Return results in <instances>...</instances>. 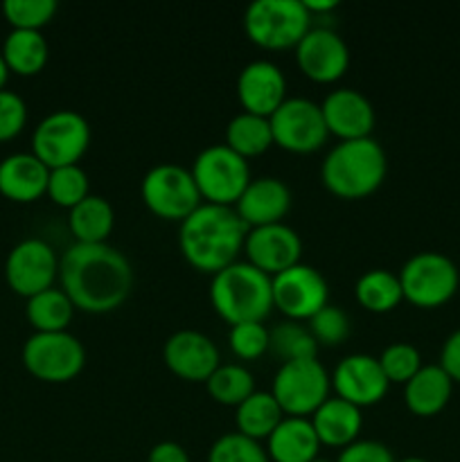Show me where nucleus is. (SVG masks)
<instances>
[{
  "instance_id": "nucleus-1",
  "label": "nucleus",
  "mask_w": 460,
  "mask_h": 462,
  "mask_svg": "<svg viewBox=\"0 0 460 462\" xmlns=\"http://www.w3.org/2000/svg\"><path fill=\"white\" fill-rule=\"evenodd\" d=\"M61 289L75 310L106 314L129 298L133 269L122 251L108 244H72L59 257Z\"/></svg>"
},
{
  "instance_id": "nucleus-2",
  "label": "nucleus",
  "mask_w": 460,
  "mask_h": 462,
  "mask_svg": "<svg viewBox=\"0 0 460 462\" xmlns=\"http://www.w3.org/2000/svg\"><path fill=\"white\" fill-rule=\"evenodd\" d=\"M246 235L248 226L239 219L235 208L201 203L180 221L179 246L194 269L215 275L237 262Z\"/></svg>"
},
{
  "instance_id": "nucleus-3",
  "label": "nucleus",
  "mask_w": 460,
  "mask_h": 462,
  "mask_svg": "<svg viewBox=\"0 0 460 462\" xmlns=\"http://www.w3.org/2000/svg\"><path fill=\"white\" fill-rule=\"evenodd\" d=\"M386 171V152L377 140H341L325 156L320 179L338 199H363L383 183Z\"/></svg>"
},
{
  "instance_id": "nucleus-4",
  "label": "nucleus",
  "mask_w": 460,
  "mask_h": 462,
  "mask_svg": "<svg viewBox=\"0 0 460 462\" xmlns=\"http://www.w3.org/2000/svg\"><path fill=\"white\" fill-rule=\"evenodd\" d=\"M210 300L225 323H262L273 310L271 275L251 262H233L212 275Z\"/></svg>"
},
{
  "instance_id": "nucleus-5",
  "label": "nucleus",
  "mask_w": 460,
  "mask_h": 462,
  "mask_svg": "<svg viewBox=\"0 0 460 462\" xmlns=\"http://www.w3.org/2000/svg\"><path fill=\"white\" fill-rule=\"evenodd\" d=\"M311 14L302 0H255L244 12L248 39L266 50L296 48L311 30Z\"/></svg>"
},
{
  "instance_id": "nucleus-6",
  "label": "nucleus",
  "mask_w": 460,
  "mask_h": 462,
  "mask_svg": "<svg viewBox=\"0 0 460 462\" xmlns=\"http://www.w3.org/2000/svg\"><path fill=\"white\" fill-rule=\"evenodd\" d=\"M404 300L422 310H436L455 296L460 284L458 266L437 251L415 253L400 271Z\"/></svg>"
},
{
  "instance_id": "nucleus-7",
  "label": "nucleus",
  "mask_w": 460,
  "mask_h": 462,
  "mask_svg": "<svg viewBox=\"0 0 460 462\" xmlns=\"http://www.w3.org/2000/svg\"><path fill=\"white\" fill-rule=\"evenodd\" d=\"M90 144V125L79 111L59 108L36 125L32 135V153L48 170L79 165Z\"/></svg>"
},
{
  "instance_id": "nucleus-8",
  "label": "nucleus",
  "mask_w": 460,
  "mask_h": 462,
  "mask_svg": "<svg viewBox=\"0 0 460 462\" xmlns=\"http://www.w3.org/2000/svg\"><path fill=\"white\" fill-rule=\"evenodd\" d=\"M189 171L201 192V199H206V203H215V206L233 208L246 185L251 183V170H248L246 158L235 153L225 143L201 149Z\"/></svg>"
},
{
  "instance_id": "nucleus-9",
  "label": "nucleus",
  "mask_w": 460,
  "mask_h": 462,
  "mask_svg": "<svg viewBox=\"0 0 460 462\" xmlns=\"http://www.w3.org/2000/svg\"><path fill=\"white\" fill-rule=\"evenodd\" d=\"M332 379L318 359L287 361L278 368L271 395L291 418H307L329 397Z\"/></svg>"
},
{
  "instance_id": "nucleus-10",
  "label": "nucleus",
  "mask_w": 460,
  "mask_h": 462,
  "mask_svg": "<svg viewBox=\"0 0 460 462\" xmlns=\"http://www.w3.org/2000/svg\"><path fill=\"white\" fill-rule=\"evenodd\" d=\"M27 373L48 383H66L86 365V350L70 332H34L23 346Z\"/></svg>"
},
{
  "instance_id": "nucleus-11",
  "label": "nucleus",
  "mask_w": 460,
  "mask_h": 462,
  "mask_svg": "<svg viewBox=\"0 0 460 462\" xmlns=\"http://www.w3.org/2000/svg\"><path fill=\"white\" fill-rule=\"evenodd\" d=\"M140 194L149 210L167 221H183L201 206L192 171L176 162H161L144 174Z\"/></svg>"
},
{
  "instance_id": "nucleus-12",
  "label": "nucleus",
  "mask_w": 460,
  "mask_h": 462,
  "mask_svg": "<svg viewBox=\"0 0 460 462\" xmlns=\"http://www.w3.org/2000/svg\"><path fill=\"white\" fill-rule=\"evenodd\" d=\"M273 131V144L293 153H311L327 140L320 104L307 97H287L269 117Z\"/></svg>"
},
{
  "instance_id": "nucleus-13",
  "label": "nucleus",
  "mask_w": 460,
  "mask_h": 462,
  "mask_svg": "<svg viewBox=\"0 0 460 462\" xmlns=\"http://www.w3.org/2000/svg\"><path fill=\"white\" fill-rule=\"evenodd\" d=\"M273 307H278L289 320H309L316 311L327 305L329 289L323 273L309 264L298 262L291 269L271 278Z\"/></svg>"
},
{
  "instance_id": "nucleus-14",
  "label": "nucleus",
  "mask_w": 460,
  "mask_h": 462,
  "mask_svg": "<svg viewBox=\"0 0 460 462\" xmlns=\"http://www.w3.org/2000/svg\"><path fill=\"white\" fill-rule=\"evenodd\" d=\"M59 275V257L48 242L30 237L18 242L5 262V278L18 296L32 298L52 287Z\"/></svg>"
},
{
  "instance_id": "nucleus-15",
  "label": "nucleus",
  "mask_w": 460,
  "mask_h": 462,
  "mask_svg": "<svg viewBox=\"0 0 460 462\" xmlns=\"http://www.w3.org/2000/svg\"><path fill=\"white\" fill-rule=\"evenodd\" d=\"M244 251L248 255L246 262L273 278L300 262L302 239L291 226L280 221V224L248 228Z\"/></svg>"
},
{
  "instance_id": "nucleus-16",
  "label": "nucleus",
  "mask_w": 460,
  "mask_h": 462,
  "mask_svg": "<svg viewBox=\"0 0 460 462\" xmlns=\"http://www.w3.org/2000/svg\"><path fill=\"white\" fill-rule=\"evenodd\" d=\"M296 63L309 79L332 84L345 75L350 66V50L334 30L311 27L296 45Z\"/></svg>"
},
{
  "instance_id": "nucleus-17",
  "label": "nucleus",
  "mask_w": 460,
  "mask_h": 462,
  "mask_svg": "<svg viewBox=\"0 0 460 462\" xmlns=\"http://www.w3.org/2000/svg\"><path fill=\"white\" fill-rule=\"evenodd\" d=\"M329 379H332L336 397L359 406V409L382 402L388 393V386H391L382 365H379V359L370 355L345 356V359L338 361Z\"/></svg>"
},
{
  "instance_id": "nucleus-18",
  "label": "nucleus",
  "mask_w": 460,
  "mask_h": 462,
  "mask_svg": "<svg viewBox=\"0 0 460 462\" xmlns=\"http://www.w3.org/2000/svg\"><path fill=\"white\" fill-rule=\"evenodd\" d=\"M165 364L176 377L185 382H203L219 368V350L215 343L197 329H179L162 347Z\"/></svg>"
},
{
  "instance_id": "nucleus-19",
  "label": "nucleus",
  "mask_w": 460,
  "mask_h": 462,
  "mask_svg": "<svg viewBox=\"0 0 460 462\" xmlns=\"http://www.w3.org/2000/svg\"><path fill=\"white\" fill-rule=\"evenodd\" d=\"M237 97L244 111L271 117L287 99V79L273 61L257 59L246 63L237 77Z\"/></svg>"
},
{
  "instance_id": "nucleus-20",
  "label": "nucleus",
  "mask_w": 460,
  "mask_h": 462,
  "mask_svg": "<svg viewBox=\"0 0 460 462\" xmlns=\"http://www.w3.org/2000/svg\"><path fill=\"white\" fill-rule=\"evenodd\" d=\"M329 134L341 140L370 138L374 129V108L363 93L354 88H336L320 104Z\"/></svg>"
},
{
  "instance_id": "nucleus-21",
  "label": "nucleus",
  "mask_w": 460,
  "mask_h": 462,
  "mask_svg": "<svg viewBox=\"0 0 460 462\" xmlns=\"http://www.w3.org/2000/svg\"><path fill=\"white\" fill-rule=\"evenodd\" d=\"M289 208H291V189L275 176L251 179L239 201L235 203V212L248 228L280 224Z\"/></svg>"
},
{
  "instance_id": "nucleus-22",
  "label": "nucleus",
  "mask_w": 460,
  "mask_h": 462,
  "mask_svg": "<svg viewBox=\"0 0 460 462\" xmlns=\"http://www.w3.org/2000/svg\"><path fill=\"white\" fill-rule=\"evenodd\" d=\"M50 170L34 153H9L0 161V194L9 201L30 203L48 192Z\"/></svg>"
},
{
  "instance_id": "nucleus-23",
  "label": "nucleus",
  "mask_w": 460,
  "mask_h": 462,
  "mask_svg": "<svg viewBox=\"0 0 460 462\" xmlns=\"http://www.w3.org/2000/svg\"><path fill=\"white\" fill-rule=\"evenodd\" d=\"M320 445L345 449L347 445L359 440L361 427H363V415L359 406L341 400V397H327L314 415L309 418Z\"/></svg>"
},
{
  "instance_id": "nucleus-24",
  "label": "nucleus",
  "mask_w": 460,
  "mask_h": 462,
  "mask_svg": "<svg viewBox=\"0 0 460 462\" xmlns=\"http://www.w3.org/2000/svg\"><path fill=\"white\" fill-rule=\"evenodd\" d=\"M320 440L309 418L284 415L266 440V454L273 462H311L318 458Z\"/></svg>"
},
{
  "instance_id": "nucleus-25",
  "label": "nucleus",
  "mask_w": 460,
  "mask_h": 462,
  "mask_svg": "<svg viewBox=\"0 0 460 462\" xmlns=\"http://www.w3.org/2000/svg\"><path fill=\"white\" fill-rule=\"evenodd\" d=\"M451 391H454V382L440 368V364L422 365L404 383V402L410 413L419 418H433L449 404Z\"/></svg>"
},
{
  "instance_id": "nucleus-26",
  "label": "nucleus",
  "mask_w": 460,
  "mask_h": 462,
  "mask_svg": "<svg viewBox=\"0 0 460 462\" xmlns=\"http://www.w3.org/2000/svg\"><path fill=\"white\" fill-rule=\"evenodd\" d=\"M113 224H115L113 206L97 194H88L84 201L72 208L70 217H68V226H70L77 244H106Z\"/></svg>"
},
{
  "instance_id": "nucleus-27",
  "label": "nucleus",
  "mask_w": 460,
  "mask_h": 462,
  "mask_svg": "<svg viewBox=\"0 0 460 462\" xmlns=\"http://www.w3.org/2000/svg\"><path fill=\"white\" fill-rule=\"evenodd\" d=\"M0 52H3L9 72L23 77L43 70L50 57L48 41L39 30H12L5 36Z\"/></svg>"
},
{
  "instance_id": "nucleus-28",
  "label": "nucleus",
  "mask_w": 460,
  "mask_h": 462,
  "mask_svg": "<svg viewBox=\"0 0 460 462\" xmlns=\"http://www.w3.org/2000/svg\"><path fill=\"white\" fill-rule=\"evenodd\" d=\"M284 420V411L275 402L271 393L255 391L248 400H244L237 406L235 413V422H237V431L242 436L251 438V440H269L271 433L275 431L280 422Z\"/></svg>"
},
{
  "instance_id": "nucleus-29",
  "label": "nucleus",
  "mask_w": 460,
  "mask_h": 462,
  "mask_svg": "<svg viewBox=\"0 0 460 462\" xmlns=\"http://www.w3.org/2000/svg\"><path fill=\"white\" fill-rule=\"evenodd\" d=\"M225 144L242 158H253L264 153L273 144L269 117L242 111L225 126Z\"/></svg>"
},
{
  "instance_id": "nucleus-30",
  "label": "nucleus",
  "mask_w": 460,
  "mask_h": 462,
  "mask_svg": "<svg viewBox=\"0 0 460 462\" xmlns=\"http://www.w3.org/2000/svg\"><path fill=\"white\" fill-rule=\"evenodd\" d=\"M75 314V305L63 289H45L27 298L25 316L36 332H68V323Z\"/></svg>"
},
{
  "instance_id": "nucleus-31",
  "label": "nucleus",
  "mask_w": 460,
  "mask_h": 462,
  "mask_svg": "<svg viewBox=\"0 0 460 462\" xmlns=\"http://www.w3.org/2000/svg\"><path fill=\"white\" fill-rule=\"evenodd\" d=\"M354 296L363 310L374 311V314H386V311L395 310L401 300L400 275H395L388 269H370L356 280Z\"/></svg>"
},
{
  "instance_id": "nucleus-32",
  "label": "nucleus",
  "mask_w": 460,
  "mask_h": 462,
  "mask_svg": "<svg viewBox=\"0 0 460 462\" xmlns=\"http://www.w3.org/2000/svg\"><path fill=\"white\" fill-rule=\"evenodd\" d=\"M269 350L275 356H280L282 364H287V361L316 359L318 343H316L309 328H305L298 320H287V323H280L273 329H269Z\"/></svg>"
},
{
  "instance_id": "nucleus-33",
  "label": "nucleus",
  "mask_w": 460,
  "mask_h": 462,
  "mask_svg": "<svg viewBox=\"0 0 460 462\" xmlns=\"http://www.w3.org/2000/svg\"><path fill=\"white\" fill-rule=\"evenodd\" d=\"M206 388L215 402L237 409L244 400H248L255 393V379H253L251 370L244 368V365L225 364L210 374Z\"/></svg>"
},
{
  "instance_id": "nucleus-34",
  "label": "nucleus",
  "mask_w": 460,
  "mask_h": 462,
  "mask_svg": "<svg viewBox=\"0 0 460 462\" xmlns=\"http://www.w3.org/2000/svg\"><path fill=\"white\" fill-rule=\"evenodd\" d=\"M57 206L61 208H75L77 203L84 201L88 197V174L81 165H66L50 170L48 179V192Z\"/></svg>"
},
{
  "instance_id": "nucleus-35",
  "label": "nucleus",
  "mask_w": 460,
  "mask_h": 462,
  "mask_svg": "<svg viewBox=\"0 0 460 462\" xmlns=\"http://www.w3.org/2000/svg\"><path fill=\"white\" fill-rule=\"evenodd\" d=\"M207 462H271L264 447L239 431L224 433L212 442Z\"/></svg>"
},
{
  "instance_id": "nucleus-36",
  "label": "nucleus",
  "mask_w": 460,
  "mask_h": 462,
  "mask_svg": "<svg viewBox=\"0 0 460 462\" xmlns=\"http://www.w3.org/2000/svg\"><path fill=\"white\" fill-rule=\"evenodd\" d=\"M3 14L14 30H39L57 14V0H5Z\"/></svg>"
},
{
  "instance_id": "nucleus-37",
  "label": "nucleus",
  "mask_w": 460,
  "mask_h": 462,
  "mask_svg": "<svg viewBox=\"0 0 460 462\" xmlns=\"http://www.w3.org/2000/svg\"><path fill=\"white\" fill-rule=\"evenodd\" d=\"M383 374L391 383H406L419 368H422V356L418 347L410 343H392L379 356Z\"/></svg>"
},
{
  "instance_id": "nucleus-38",
  "label": "nucleus",
  "mask_w": 460,
  "mask_h": 462,
  "mask_svg": "<svg viewBox=\"0 0 460 462\" xmlns=\"http://www.w3.org/2000/svg\"><path fill=\"white\" fill-rule=\"evenodd\" d=\"M307 328L314 334L318 346L334 347L350 337V319H347V314L341 307L334 305H325L323 310L316 311L309 319Z\"/></svg>"
},
{
  "instance_id": "nucleus-39",
  "label": "nucleus",
  "mask_w": 460,
  "mask_h": 462,
  "mask_svg": "<svg viewBox=\"0 0 460 462\" xmlns=\"http://www.w3.org/2000/svg\"><path fill=\"white\" fill-rule=\"evenodd\" d=\"M228 343L230 350H233L235 356H239V359H260V356L269 350V329L262 323L230 325Z\"/></svg>"
},
{
  "instance_id": "nucleus-40",
  "label": "nucleus",
  "mask_w": 460,
  "mask_h": 462,
  "mask_svg": "<svg viewBox=\"0 0 460 462\" xmlns=\"http://www.w3.org/2000/svg\"><path fill=\"white\" fill-rule=\"evenodd\" d=\"M27 122L25 99L14 90H0V143L12 140Z\"/></svg>"
},
{
  "instance_id": "nucleus-41",
  "label": "nucleus",
  "mask_w": 460,
  "mask_h": 462,
  "mask_svg": "<svg viewBox=\"0 0 460 462\" xmlns=\"http://www.w3.org/2000/svg\"><path fill=\"white\" fill-rule=\"evenodd\" d=\"M336 462H397L392 451L383 442L356 440L341 449Z\"/></svg>"
},
{
  "instance_id": "nucleus-42",
  "label": "nucleus",
  "mask_w": 460,
  "mask_h": 462,
  "mask_svg": "<svg viewBox=\"0 0 460 462\" xmlns=\"http://www.w3.org/2000/svg\"><path fill=\"white\" fill-rule=\"evenodd\" d=\"M440 368L451 377V382L460 383V329L449 334L440 352Z\"/></svg>"
},
{
  "instance_id": "nucleus-43",
  "label": "nucleus",
  "mask_w": 460,
  "mask_h": 462,
  "mask_svg": "<svg viewBox=\"0 0 460 462\" xmlns=\"http://www.w3.org/2000/svg\"><path fill=\"white\" fill-rule=\"evenodd\" d=\"M147 462H189L188 451L179 445V442H158L149 451Z\"/></svg>"
},
{
  "instance_id": "nucleus-44",
  "label": "nucleus",
  "mask_w": 460,
  "mask_h": 462,
  "mask_svg": "<svg viewBox=\"0 0 460 462\" xmlns=\"http://www.w3.org/2000/svg\"><path fill=\"white\" fill-rule=\"evenodd\" d=\"M302 5L307 7V12L314 14V12H332V9H336V0H302Z\"/></svg>"
},
{
  "instance_id": "nucleus-45",
  "label": "nucleus",
  "mask_w": 460,
  "mask_h": 462,
  "mask_svg": "<svg viewBox=\"0 0 460 462\" xmlns=\"http://www.w3.org/2000/svg\"><path fill=\"white\" fill-rule=\"evenodd\" d=\"M7 77H9V68L7 63H5L3 52H0V90H3L5 84H7Z\"/></svg>"
},
{
  "instance_id": "nucleus-46",
  "label": "nucleus",
  "mask_w": 460,
  "mask_h": 462,
  "mask_svg": "<svg viewBox=\"0 0 460 462\" xmlns=\"http://www.w3.org/2000/svg\"><path fill=\"white\" fill-rule=\"evenodd\" d=\"M397 462H428V460H424V458H404V460H397Z\"/></svg>"
},
{
  "instance_id": "nucleus-47",
  "label": "nucleus",
  "mask_w": 460,
  "mask_h": 462,
  "mask_svg": "<svg viewBox=\"0 0 460 462\" xmlns=\"http://www.w3.org/2000/svg\"><path fill=\"white\" fill-rule=\"evenodd\" d=\"M311 462H334V460H327V458H320V456H318V458H314V460H311Z\"/></svg>"
}]
</instances>
